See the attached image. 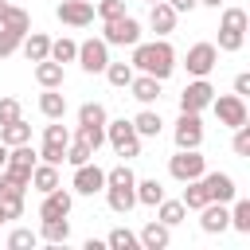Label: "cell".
I'll return each instance as SVG.
<instances>
[{"instance_id": "6da1fadb", "label": "cell", "mask_w": 250, "mask_h": 250, "mask_svg": "<svg viewBox=\"0 0 250 250\" xmlns=\"http://www.w3.org/2000/svg\"><path fill=\"white\" fill-rule=\"evenodd\" d=\"M129 66L164 82V78H172V70H176V51H172V43H168V39L133 43V59H129Z\"/></svg>"}, {"instance_id": "7a4b0ae2", "label": "cell", "mask_w": 250, "mask_h": 250, "mask_svg": "<svg viewBox=\"0 0 250 250\" xmlns=\"http://www.w3.org/2000/svg\"><path fill=\"white\" fill-rule=\"evenodd\" d=\"M105 203H109V211H117V215H129L133 207H137V176H133V168L129 164H117V168H109L105 172Z\"/></svg>"}, {"instance_id": "3957f363", "label": "cell", "mask_w": 250, "mask_h": 250, "mask_svg": "<svg viewBox=\"0 0 250 250\" xmlns=\"http://www.w3.org/2000/svg\"><path fill=\"white\" fill-rule=\"evenodd\" d=\"M246 27H250L246 12H242V8H227V12H223V23H219V51H227V55L242 51Z\"/></svg>"}, {"instance_id": "277c9868", "label": "cell", "mask_w": 250, "mask_h": 250, "mask_svg": "<svg viewBox=\"0 0 250 250\" xmlns=\"http://www.w3.org/2000/svg\"><path fill=\"white\" fill-rule=\"evenodd\" d=\"M105 141H109V148H113L117 156H125V160L141 156V137H137L133 121H125V117H117V121H105Z\"/></svg>"}, {"instance_id": "5b68a950", "label": "cell", "mask_w": 250, "mask_h": 250, "mask_svg": "<svg viewBox=\"0 0 250 250\" xmlns=\"http://www.w3.org/2000/svg\"><path fill=\"white\" fill-rule=\"evenodd\" d=\"M102 39L109 47H133L141 43V23L125 12V16H113V20H102Z\"/></svg>"}, {"instance_id": "8992f818", "label": "cell", "mask_w": 250, "mask_h": 250, "mask_svg": "<svg viewBox=\"0 0 250 250\" xmlns=\"http://www.w3.org/2000/svg\"><path fill=\"white\" fill-rule=\"evenodd\" d=\"M207 172V160L199 156V148H176V156L168 160V176L188 184V180H199Z\"/></svg>"}, {"instance_id": "52a82bcc", "label": "cell", "mask_w": 250, "mask_h": 250, "mask_svg": "<svg viewBox=\"0 0 250 250\" xmlns=\"http://www.w3.org/2000/svg\"><path fill=\"white\" fill-rule=\"evenodd\" d=\"M211 109H215L219 125H227V129H238V125H246V121H250L246 102H242L238 94H219V98H211Z\"/></svg>"}, {"instance_id": "ba28073f", "label": "cell", "mask_w": 250, "mask_h": 250, "mask_svg": "<svg viewBox=\"0 0 250 250\" xmlns=\"http://www.w3.org/2000/svg\"><path fill=\"white\" fill-rule=\"evenodd\" d=\"M74 62H78L86 74H102L105 62H109V43H105V39H86V43H78Z\"/></svg>"}, {"instance_id": "9c48e42d", "label": "cell", "mask_w": 250, "mask_h": 250, "mask_svg": "<svg viewBox=\"0 0 250 250\" xmlns=\"http://www.w3.org/2000/svg\"><path fill=\"white\" fill-rule=\"evenodd\" d=\"M215 62H219V47H215V43H195V47H188L184 66H188L191 78H207V74L215 70Z\"/></svg>"}, {"instance_id": "30bf717a", "label": "cell", "mask_w": 250, "mask_h": 250, "mask_svg": "<svg viewBox=\"0 0 250 250\" xmlns=\"http://www.w3.org/2000/svg\"><path fill=\"white\" fill-rule=\"evenodd\" d=\"M211 98H215V86H211L207 78H195V82H188L184 94H180V113H203V109L211 105Z\"/></svg>"}, {"instance_id": "8fae6325", "label": "cell", "mask_w": 250, "mask_h": 250, "mask_svg": "<svg viewBox=\"0 0 250 250\" xmlns=\"http://www.w3.org/2000/svg\"><path fill=\"white\" fill-rule=\"evenodd\" d=\"M199 188H203L207 203H230V199L238 195V188H234V180H230L227 172H203V176H199Z\"/></svg>"}, {"instance_id": "7c38bea8", "label": "cell", "mask_w": 250, "mask_h": 250, "mask_svg": "<svg viewBox=\"0 0 250 250\" xmlns=\"http://www.w3.org/2000/svg\"><path fill=\"white\" fill-rule=\"evenodd\" d=\"M70 188H74L78 195H98V191L105 188V168H98L94 160L78 164V168H74V180H70Z\"/></svg>"}, {"instance_id": "4fadbf2b", "label": "cell", "mask_w": 250, "mask_h": 250, "mask_svg": "<svg viewBox=\"0 0 250 250\" xmlns=\"http://www.w3.org/2000/svg\"><path fill=\"white\" fill-rule=\"evenodd\" d=\"M172 137H176V148H199L203 145V121H199V113H180Z\"/></svg>"}, {"instance_id": "5bb4252c", "label": "cell", "mask_w": 250, "mask_h": 250, "mask_svg": "<svg viewBox=\"0 0 250 250\" xmlns=\"http://www.w3.org/2000/svg\"><path fill=\"white\" fill-rule=\"evenodd\" d=\"M55 16L66 27H86V23H94V0H62L55 8Z\"/></svg>"}, {"instance_id": "9a60e30c", "label": "cell", "mask_w": 250, "mask_h": 250, "mask_svg": "<svg viewBox=\"0 0 250 250\" xmlns=\"http://www.w3.org/2000/svg\"><path fill=\"white\" fill-rule=\"evenodd\" d=\"M74 207V195L66 188H51L43 191V203H39V219H59V215H70Z\"/></svg>"}, {"instance_id": "2e32d148", "label": "cell", "mask_w": 250, "mask_h": 250, "mask_svg": "<svg viewBox=\"0 0 250 250\" xmlns=\"http://www.w3.org/2000/svg\"><path fill=\"white\" fill-rule=\"evenodd\" d=\"M199 227H203V234H223L230 227V207L227 203H203L199 207Z\"/></svg>"}, {"instance_id": "e0dca14e", "label": "cell", "mask_w": 250, "mask_h": 250, "mask_svg": "<svg viewBox=\"0 0 250 250\" xmlns=\"http://www.w3.org/2000/svg\"><path fill=\"white\" fill-rule=\"evenodd\" d=\"M176 20H180V12H172V4H168V0H156V4H152V12H148V27H152L160 39H168V35L176 31Z\"/></svg>"}, {"instance_id": "ac0fdd59", "label": "cell", "mask_w": 250, "mask_h": 250, "mask_svg": "<svg viewBox=\"0 0 250 250\" xmlns=\"http://www.w3.org/2000/svg\"><path fill=\"white\" fill-rule=\"evenodd\" d=\"M160 86H164V82H160V78H152V74H133V82H129L125 90H129L141 105H152V102L160 98Z\"/></svg>"}, {"instance_id": "d6986e66", "label": "cell", "mask_w": 250, "mask_h": 250, "mask_svg": "<svg viewBox=\"0 0 250 250\" xmlns=\"http://www.w3.org/2000/svg\"><path fill=\"white\" fill-rule=\"evenodd\" d=\"M137 238H141V250H164L172 242V227H164L160 219H152V223H145V230Z\"/></svg>"}, {"instance_id": "ffe728a7", "label": "cell", "mask_w": 250, "mask_h": 250, "mask_svg": "<svg viewBox=\"0 0 250 250\" xmlns=\"http://www.w3.org/2000/svg\"><path fill=\"white\" fill-rule=\"evenodd\" d=\"M35 82H39L43 90H59V86L66 82V70H62V62H55V59H43V62H35Z\"/></svg>"}, {"instance_id": "44dd1931", "label": "cell", "mask_w": 250, "mask_h": 250, "mask_svg": "<svg viewBox=\"0 0 250 250\" xmlns=\"http://www.w3.org/2000/svg\"><path fill=\"white\" fill-rule=\"evenodd\" d=\"M20 51H23V59H27V62H43V59H47V51H51V39H47L43 31H27V35L20 39Z\"/></svg>"}, {"instance_id": "7402d4cb", "label": "cell", "mask_w": 250, "mask_h": 250, "mask_svg": "<svg viewBox=\"0 0 250 250\" xmlns=\"http://www.w3.org/2000/svg\"><path fill=\"white\" fill-rule=\"evenodd\" d=\"M39 113H43L47 121L66 117V94H62V86H59V90H43V94H39Z\"/></svg>"}, {"instance_id": "603a6c76", "label": "cell", "mask_w": 250, "mask_h": 250, "mask_svg": "<svg viewBox=\"0 0 250 250\" xmlns=\"http://www.w3.org/2000/svg\"><path fill=\"white\" fill-rule=\"evenodd\" d=\"M39 238L62 246V242L70 238V219H66V215H59V219H39Z\"/></svg>"}, {"instance_id": "cb8c5ba5", "label": "cell", "mask_w": 250, "mask_h": 250, "mask_svg": "<svg viewBox=\"0 0 250 250\" xmlns=\"http://www.w3.org/2000/svg\"><path fill=\"white\" fill-rule=\"evenodd\" d=\"M31 188H35V191H51V188H59V164L39 160V164L31 168Z\"/></svg>"}, {"instance_id": "d4e9b609", "label": "cell", "mask_w": 250, "mask_h": 250, "mask_svg": "<svg viewBox=\"0 0 250 250\" xmlns=\"http://www.w3.org/2000/svg\"><path fill=\"white\" fill-rule=\"evenodd\" d=\"M0 141L12 148V145H27L31 141V125L23 121V117H16V121H8V125H0Z\"/></svg>"}, {"instance_id": "484cf974", "label": "cell", "mask_w": 250, "mask_h": 250, "mask_svg": "<svg viewBox=\"0 0 250 250\" xmlns=\"http://www.w3.org/2000/svg\"><path fill=\"white\" fill-rule=\"evenodd\" d=\"M156 219H160L164 227H180V223L188 219V207H184L180 199H160V203H156Z\"/></svg>"}, {"instance_id": "4316f807", "label": "cell", "mask_w": 250, "mask_h": 250, "mask_svg": "<svg viewBox=\"0 0 250 250\" xmlns=\"http://www.w3.org/2000/svg\"><path fill=\"white\" fill-rule=\"evenodd\" d=\"M0 27H8V31H16V35H27V31H31V16H27L23 8H16V4H8V8H4V20H0Z\"/></svg>"}, {"instance_id": "83f0119b", "label": "cell", "mask_w": 250, "mask_h": 250, "mask_svg": "<svg viewBox=\"0 0 250 250\" xmlns=\"http://www.w3.org/2000/svg\"><path fill=\"white\" fill-rule=\"evenodd\" d=\"M133 129H137V137H160L164 121H160V113H156V109H141V113L133 117Z\"/></svg>"}, {"instance_id": "f1b7e54d", "label": "cell", "mask_w": 250, "mask_h": 250, "mask_svg": "<svg viewBox=\"0 0 250 250\" xmlns=\"http://www.w3.org/2000/svg\"><path fill=\"white\" fill-rule=\"evenodd\" d=\"M105 246H109V250H141V238H137L129 227H113V230L105 234Z\"/></svg>"}, {"instance_id": "f546056e", "label": "cell", "mask_w": 250, "mask_h": 250, "mask_svg": "<svg viewBox=\"0 0 250 250\" xmlns=\"http://www.w3.org/2000/svg\"><path fill=\"white\" fill-rule=\"evenodd\" d=\"M160 199H164V184H160V180H137V203L156 207Z\"/></svg>"}, {"instance_id": "4dcf8cb0", "label": "cell", "mask_w": 250, "mask_h": 250, "mask_svg": "<svg viewBox=\"0 0 250 250\" xmlns=\"http://www.w3.org/2000/svg\"><path fill=\"white\" fill-rule=\"evenodd\" d=\"M102 74L109 78V86H117V90H125V86L133 82V74H137V70H133L129 62H105V70H102Z\"/></svg>"}, {"instance_id": "1f68e13d", "label": "cell", "mask_w": 250, "mask_h": 250, "mask_svg": "<svg viewBox=\"0 0 250 250\" xmlns=\"http://www.w3.org/2000/svg\"><path fill=\"white\" fill-rule=\"evenodd\" d=\"M234 207H230V227L238 230V234H250V199H230Z\"/></svg>"}, {"instance_id": "d6a6232c", "label": "cell", "mask_w": 250, "mask_h": 250, "mask_svg": "<svg viewBox=\"0 0 250 250\" xmlns=\"http://www.w3.org/2000/svg\"><path fill=\"white\" fill-rule=\"evenodd\" d=\"M74 55H78V43H74V39H66V35H62V39H55V43H51V51H47V59H55V62H62V66H66V62H74Z\"/></svg>"}, {"instance_id": "836d02e7", "label": "cell", "mask_w": 250, "mask_h": 250, "mask_svg": "<svg viewBox=\"0 0 250 250\" xmlns=\"http://www.w3.org/2000/svg\"><path fill=\"white\" fill-rule=\"evenodd\" d=\"M109 117H105V105L102 102H86L82 109H78V125H105Z\"/></svg>"}, {"instance_id": "e575fe53", "label": "cell", "mask_w": 250, "mask_h": 250, "mask_svg": "<svg viewBox=\"0 0 250 250\" xmlns=\"http://www.w3.org/2000/svg\"><path fill=\"white\" fill-rule=\"evenodd\" d=\"M94 156H98V152H94L86 141H78V137L66 145V164H74V168H78V164H86V160H94Z\"/></svg>"}, {"instance_id": "d590c367", "label": "cell", "mask_w": 250, "mask_h": 250, "mask_svg": "<svg viewBox=\"0 0 250 250\" xmlns=\"http://www.w3.org/2000/svg\"><path fill=\"white\" fill-rule=\"evenodd\" d=\"M180 203H184L188 211H199V207L207 203V195H203L199 180H188V184H184V195H180Z\"/></svg>"}, {"instance_id": "8d00e7d4", "label": "cell", "mask_w": 250, "mask_h": 250, "mask_svg": "<svg viewBox=\"0 0 250 250\" xmlns=\"http://www.w3.org/2000/svg\"><path fill=\"white\" fill-rule=\"evenodd\" d=\"M39 242V230H31V227H16L12 234H8V250H27V246H35Z\"/></svg>"}, {"instance_id": "74e56055", "label": "cell", "mask_w": 250, "mask_h": 250, "mask_svg": "<svg viewBox=\"0 0 250 250\" xmlns=\"http://www.w3.org/2000/svg\"><path fill=\"white\" fill-rule=\"evenodd\" d=\"M74 137H78V141H86V145L98 152V148L105 145V125H78V133H74Z\"/></svg>"}, {"instance_id": "f35d334b", "label": "cell", "mask_w": 250, "mask_h": 250, "mask_svg": "<svg viewBox=\"0 0 250 250\" xmlns=\"http://www.w3.org/2000/svg\"><path fill=\"white\" fill-rule=\"evenodd\" d=\"M43 141H51V145H70V129L62 125V117H59V121H51V125L43 129Z\"/></svg>"}, {"instance_id": "ab89813d", "label": "cell", "mask_w": 250, "mask_h": 250, "mask_svg": "<svg viewBox=\"0 0 250 250\" xmlns=\"http://www.w3.org/2000/svg\"><path fill=\"white\" fill-rule=\"evenodd\" d=\"M94 16H98V20H113V16H125V0H98V4H94Z\"/></svg>"}, {"instance_id": "60d3db41", "label": "cell", "mask_w": 250, "mask_h": 250, "mask_svg": "<svg viewBox=\"0 0 250 250\" xmlns=\"http://www.w3.org/2000/svg\"><path fill=\"white\" fill-rule=\"evenodd\" d=\"M39 160H47V164H62V160H66V145H51V141H43V145H39Z\"/></svg>"}, {"instance_id": "b9f144b4", "label": "cell", "mask_w": 250, "mask_h": 250, "mask_svg": "<svg viewBox=\"0 0 250 250\" xmlns=\"http://www.w3.org/2000/svg\"><path fill=\"white\" fill-rule=\"evenodd\" d=\"M230 148H234V156H250V125H238V129H234Z\"/></svg>"}, {"instance_id": "7bdbcfd3", "label": "cell", "mask_w": 250, "mask_h": 250, "mask_svg": "<svg viewBox=\"0 0 250 250\" xmlns=\"http://www.w3.org/2000/svg\"><path fill=\"white\" fill-rule=\"evenodd\" d=\"M20 39H23V35H16V31H8V27H0V59H8V55H16V51H20Z\"/></svg>"}, {"instance_id": "ee69618b", "label": "cell", "mask_w": 250, "mask_h": 250, "mask_svg": "<svg viewBox=\"0 0 250 250\" xmlns=\"http://www.w3.org/2000/svg\"><path fill=\"white\" fill-rule=\"evenodd\" d=\"M16 117H20V102L16 98H0V125H8Z\"/></svg>"}, {"instance_id": "f6af8a7d", "label": "cell", "mask_w": 250, "mask_h": 250, "mask_svg": "<svg viewBox=\"0 0 250 250\" xmlns=\"http://www.w3.org/2000/svg\"><path fill=\"white\" fill-rule=\"evenodd\" d=\"M234 94H238V98H246V94H250V74H246V70H242V74H234Z\"/></svg>"}, {"instance_id": "bcb514c9", "label": "cell", "mask_w": 250, "mask_h": 250, "mask_svg": "<svg viewBox=\"0 0 250 250\" xmlns=\"http://www.w3.org/2000/svg\"><path fill=\"white\" fill-rule=\"evenodd\" d=\"M172 4V12H195L199 8V0H168Z\"/></svg>"}, {"instance_id": "7dc6e473", "label": "cell", "mask_w": 250, "mask_h": 250, "mask_svg": "<svg viewBox=\"0 0 250 250\" xmlns=\"http://www.w3.org/2000/svg\"><path fill=\"white\" fill-rule=\"evenodd\" d=\"M4 164H8V145L0 141V168H4Z\"/></svg>"}, {"instance_id": "c3c4849f", "label": "cell", "mask_w": 250, "mask_h": 250, "mask_svg": "<svg viewBox=\"0 0 250 250\" xmlns=\"http://www.w3.org/2000/svg\"><path fill=\"white\" fill-rule=\"evenodd\" d=\"M199 4H203V8H219L223 0H199Z\"/></svg>"}, {"instance_id": "681fc988", "label": "cell", "mask_w": 250, "mask_h": 250, "mask_svg": "<svg viewBox=\"0 0 250 250\" xmlns=\"http://www.w3.org/2000/svg\"><path fill=\"white\" fill-rule=\"evenodd\" d=\"M4 8H8V0H4V4H0V20H4Z\"/></svg>"}, {"instance_id": "f907efd6", "label": "cell", "mask_w": 250, "mask_h": 250, "mask_svg": "<svg viewBox=\"0 0 250 250\" xmlns=\"http://www.w3.org/2000/svg\"><path fill=\"white\" fill-rule=\"evenodd\" d=\"M0 223H8V219H4V211H0Z\"/></svg>"}, {"instance_id": "816d5d0a", "label": "cell", "mask_w": 250, "mask_h": 250, "mask_svg": "<svg viewBox=\"0 0 250 250\" xmlns=\"http://www.w3.org/2000/svg\"><path fill=\"white\" fill-rule=\"evenodd\" d=\"M148 4H156V0H148Z\"/></svg>"}, {"instance_id": "f5cc1de1", "label": "cell", "mask_w": 250, "mask_h": 250, "mask_svg": "<svg viewBox=\"0 0 250 250\" xmlns=\"http://www.w3.org/2000/svg\"><path fill=\"white\" fill-rule=\"evenodd\" d=\"M0 4H4V0H0Z\"/></svg>"}]
</instances>
